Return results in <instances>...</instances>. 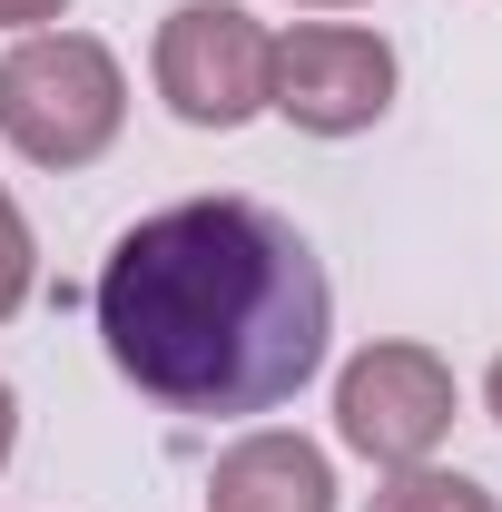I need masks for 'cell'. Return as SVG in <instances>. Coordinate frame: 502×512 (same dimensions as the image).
Here are the masks:
<instances>
[{
  "mask_svg": "<svg viewBox=\"0 0 502 512\" xmlns=\"http://www.w3.org/2000/svg\"><path fill=\"white\" fill-rule=\"evenodd\" d=\"M30 276H40V247H30V217H20V197L0 188V325L30 306Z\"/></svg>",
  "mask_w": 502,
  "mask_h": 512,
  "instance_id": "cell-8",
  "label": "cell"
},
{
  "mask_svg": "<svg viewBox=\"0 0 502 512\" xmlns=\"http://www.w3.org/2000/svg\"><path fill=\"white\" fill-rule=\"evenodd\" d=\"M296 10H355V0H296Z\"/></svg>",
  "mask_w": 502,
  "mask_h": 512,
  "instance_id": "cell-12",
  "label": "cell"
},
{
  "mask_svg": "<svg viewBox=\"0 0 502 512\" xmlns=\"http://www.w3.org/2000/svg\"><path fill=\"white\" fill-rule=\"evenodd\" d=\"M483 404H493V424H502V355H493V375H483Z\"/></svg>",
  "mask_w": 502,
  "mask_h": 512,
  "instance_id": "cell-11",
  "label": "cell"
},
{
  "mask_svg": "<svg viewBox=\"0 0 502 512\" xmlns=\"http://www.w3.org/2000/svg\"><path fill=\"white\" fill-rule=\"evenodd\" d=\"M266 109L306 138H355L394 109V50L355 20H306L266 50Z\"/></svg>",
  "mask_w": 502,
  "mask_h": 512,
  "instance_id": "cell-3",
  "label": "cell"
},
{
  "mask_svg": "<svg viewBox=\"0 0 502 512\" xmlns=\"http://www.w3.org/2000/svg\"><path fill=\"white\" fill-rule=\"evenodd\" d=\"M10 444H20V404H10V384H0V463H10Z\"/></svg>",
  "mask_w": 502,
  "mask_h": 512,
  "instance_id": "cell-10",
  "label": "cell"
},
{
  "mask_svg": "<svg viewBox=\"0 0 502 512\" xmlns=\"http://www.w3.org/2000/svg\"><path fill=\"white\" fill-rule=\"evenodd\" d=\"M119 119H128V79L89 30H30L0 60V138L30 168H89V158H109Z\"/></svg>",
  "mask_w": 502,
  "mask_h": 512,
  "instance_id": "cell-2",
  "label": "cell"
},
{
  "mask_svg": "<svg viewBox=\"0 0 502 512\" xmlns=\"http://www.w3.org/2000/svg\"><path fill=\"white\" fill-rule=\"evenodd\" d=\"M335 335L306 227L256 197H178L99 266V345L168 414H276Z\"/></svg>",
  "mask_w": 502,
  "mask_h": 512,
  "instance_id": "cell-1",
  "label": "cell"
},
{
  "mask_svg": "<svg viewBox=\"0 0 502 512\" xmlns=\"http://www.w3.org/2000/svg\"><path fill=\"white\" fill-rule=\"evenodd\" d=\"M69 0H0V30H50Z\"/></svg>",
  "mask_w": 502,
  "mask_h": 512,
  "instance_id": "cell-9",
  "label": "cell"
},
{
  "mask_svg": "<svg viewBox=\"0 0 502 512\" xmlns=\"http://www.w3.org/2000/svg\"><path fill=\"white\" fill-rule=\"evenodd\" d=\"M207 512H335V473L306 434H247L217 453Z\"/></svg>",
  "mask_w": 502,
  "mask_h": 512,
  "instance_id": "cell-6",
  "label": "cell"
},
{
  "mask_svg": "<svg viewBox=\"0 0 502 512\" xmlns=\"http://www.w3.org/2000/svg\"><path fill=\"white\" fill-rule=\"evenodd\" d=\"M266 20L237 0H178L158 30V99L188 128H247L266 109Z\"/></svg>",
  "mask_w": 502,
  "mask_h": 512,
  "instance_id": "cell-5",
  "label": "cell"
},
{
  "mask_svg": "<svg viewBox=\"0 0 502 512\" xmlns=\"http://www.w3.org/2000/svg\"><path fill=\"white\" fill-rule=\"evenodd\" d=\"M365 512H502L473 473H443V463H404V473H384L375 503Z\"/></svg>",
  "mask_w": 502,
  "mask_h": 512,
  "instance_id": "cell-7",
  "label": "cell"
},
{
  "mask_svg": "<svg viewBox=\"0 0 502 512\" xmlns=\"http://www.w3.org/2000/svg\"><path fill=\"white\" fill-rule=\"evenodd\" d=\"M453 365H443L434 345H365L345 375H335V434L384 463V473H404V463H434V444L453 434Z\"/></svg>",
  "mask_w": 502,
  "mask_h": 512,
  "instance_id": "cell-4",
  "label": "cell"
}]
</instances>
